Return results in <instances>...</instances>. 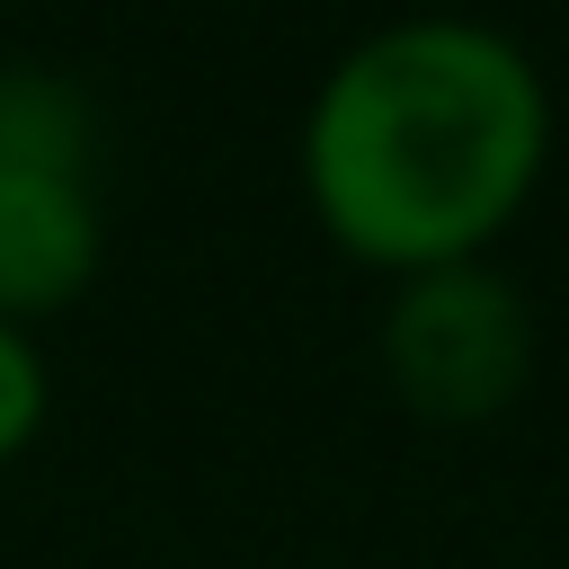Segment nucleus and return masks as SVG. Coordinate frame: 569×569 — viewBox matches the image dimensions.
I'll return each mask as SVG.
<instances>
[{"label": "nucleus", "instance_id": "obj_2", "mask_svg": "<svg viewBox=\"0 0 569 569\" xmlns=\"http://www.w3.org/2000/svg\"><path fill=\"white\" fill-rule=\"evenodd\" d=\"M533 302L489 258L400 276L373 329L391 400L427 427H489L498 409H516V391L533 382Z\"/></svg>", "mask_w": 569, "mask_h": 569}, {"label": "nucleus", "instance_id": "obj_5", "mask_svg": "<svg viewBox=\"0 0 569 569\" xmlns=\"http://www.w3.org/2000/svg\"><path fill=\"white\" fill-rule=\"evenodd\" d=\"M44 409H53V373H44V347H36V329L0 320V462H18V453L36 445Z\"/></svg>", "mask_w": 569, "mask_h": 569}, {"label": "nucleus", "instance_id": "obj_1", "mask_svg": "<svg viewBox=\"0 0 569 569\" xmlns=\"http://www.w3.org/2000/svg\"><path fill=\"white\" fill-rule=\"evenodd\" d=\"M551 169V80L480 18H391L356 36L302 107L311 222L400 276L489 258Z\"/></svg>", "mask_w": 569, "mask_h": 569}, {"label": "nucleus", "instance_id": "obj_4", "mask_svg": "<svg viewBox=\"0 0 569 569\" xmlns=\"http://www.w3.org/2000/svg\"><path fill=\"white\" fill-rule=\"evenodd\" d=\"M0 169L89 178V98L44 62H0Z\"/></svg>", "mask_w": 569, "mask_h": 569}, {"label": "nucleus", "instance_id": "obj_3", "mask_svg": "<svg viewBox=\"0 0 569 569\" xmlns=\"http://www.w3.org/2000/svg\"><path fill=\"white\" fill-rule=\"evenodd\" d=\"M107 213L80 169H0V320H44L89 293Z\"/></svg>", "mask_w": 569, "mask_h": 569}]
</instances>
